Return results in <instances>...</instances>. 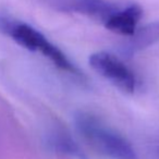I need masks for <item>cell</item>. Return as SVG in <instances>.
I'll return each instance as SVG.
<instances>
[{"label": "cell", "mask_w": 159, "mask_h": 159, "mask_svg": "<svg viewBox=\"0 0 159 159\" xmlns=\"http://www.w3.org/2000/svg\"><path fill=\"white\" fill-rule=\"evenodd\" d=\"M70 10L95 19L105 24L119 8L107 0H72Z\"/></svg>", "instance_id": "5b68a950"}, {"label": "cell", "mask_w": 159, "mask_h": 159, "mask_svg": "<svg viewBox=\"0 0 159 159\" xmlns=\"http://www.w3.org/2000/svg\"><path fill=\"white\" fill-rule=\"evenodd\" d=\"M143 16V10L139 5H131L119 9L105 23L106 29L120 35L131 36L135 31Z\"/></svg>", "instance_id": "277c9868"}, {"label": "cell", "mask_w": 159, "mask_h": 159, "mask_svg": "<svg viewBox=\"0 0 159 159\" xmlns=\"http://www.w3.org/2000/svg\"><path fill=\"white\" fill-rule=\"evenodd\" d=\"M89 63L95 72L109 81L124 93H133L135 76L132 71L118 57L106 51H98L89 56Z\"/></svg>", "instance_id": "3957f363"}, {"label": "cell", "mask_w": 159, "mask_h": 159, "mask_svg": "<svg viewBox=\"0 0 159 159\" xmlns=\"http://www.w3.org/2000/svg\"><path fill=\"white\" fill-rule=\"evenodd\" d=\"M0 31L27 50L40 52L60 70L77 74V69L71 63L66 56L31 25L8 16H0Z\"/></svg>", "instance_id": "7a4b0ae2"}, {"label": "cell", "mask_w": 159, "mask_h": 159, "mask_svg": "<svg viewBox=\"0 0 159 159\" xmlns=\"http://www.w3.org/2000/svg\"><path fill=\"white\" fill-rule=\"evenodd\" d=\"M159 40V22H152L136 30L124 46V52L133 55L152 46Z\"/></svg>", "instance_id": "8992f818"}, {"label": "cell", "mask_w": 159, "mask_h": 159, "mask_svg": "<svg viewBox=\"0 0 159 159\" xmlns=\"http://www.w3.org/2000/svg\"><path fill=\"white\" fill-rule=\"evenodd\" d=\"M74 124L80 134L108 158L139 159L130 142L93 113L85 111L76 112L74 115Z\"/></svg>", "instance_id": "6da1fadb"}, {"label": "cell", "mask_w": 159, "mask_h": 159, "mask_svg": "<svg viewBox=\"0 0 159 159\" xmlns=\"http://www.w3.org/2000/svg\"><path fill=\"white\" fill-rule=\"evenodd\" d=\"M47 1L56 9H61L63 11L70 10L71 2H72V0H47Z\"/></svg>", "instance_id": "ba28073f"}, {"label": "cell", "mask_w": 159, "mask_h": 159, "mask_svg": "<svg viewBox=\"0 0 159 159\" xmlns=\"http://www.w3.org/2000/svg\"><path fill=\"white\" fill-rule=\"evenodd\" d=\"M48 144L50 145L51 149L58 154L70 156L75 159H86V156L82 152V149L68 133H52L49 137Z\"/></svg>", "instance_id": "52a82bcc"}]
</instances>
